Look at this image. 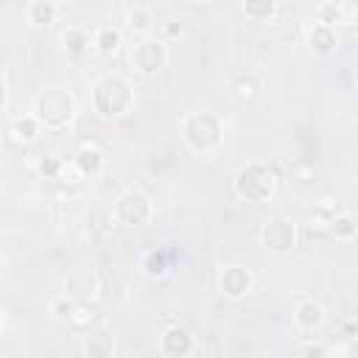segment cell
Wrapping results in <instances>:
<instances>
[{"mask_svg":"<svg viewBox=\"0 0 358 358\" xmlns=\"http://www.w3.org/2000/svg\"><path fill=\"white\" fill-rule=\"evenodd\" d=\"M84 350H87L90 358H112V352H115V336L106 327L90 330L84 336Z\"/></svg>","mask_w":358,"mask_h":358,"instance_id":"5bb4252c","label":"cell"},{"mask_svg":"<svg viewBox=\"0 0 358 358\" xmlns=\"http://www.w3.org/2000/svg\"><path fill=\"white\" fill-rule=\"evenodd\" d=\"M182 140L196 154H210L224 140V123L213 112H190L182 117Z\"/></svg>","mask_w":358,"mask_h":358,"instance_id":"277c9868","label":"cell"},{"mask_svg":"<svg viewBox=\"0 0 358 358\" xmlns=\"http://www.w3.org/2000/svg\"><path fill=\"white\" fill-rule=\"evenodd\" d=\"M355 81H358V73H355Z\"/></svg>","mask_w":358,"mask_h":358,"instance_id":"f546056e","label":"cell"},{"mask_svg":"<svg viewBox=\"0 0 358 358\" xmlns=\"http://www.w3.org/2000/svg\"><path fill=\"white\" fill-rule=\"evenodd\" d=\"M126 25H129V31H134L143 39V36H151V28L157 25V20H154V11L148 6L134 3L126 8Z\"/></svg>","mask_w":358,"mask_h":358,"instance_id":"9a60e30c","label":"cell"},{"mask_svg":"<svg viewBox=\"0 0 358 358\" xmlns=\"http://www.w3.org/2000/svg\"><path fill=\"white\" fill-rule=\"evenodd\" d=\"M347 11H350V8H347L344 3H338V0H324V3H319V6L313 8L316 22L330 25V28L344 25V22H347Z\"/></svg>","mask_w":358,"mask_h":358,"instance_id":"ffe728a7","label":"cell"},{"mask_svg":"<svg viewBox=\"0 0 358 358\" xmlns=\"http://www.w3.org/2000/svg\"><path fill=\"white\" fill-rule=\"evenodd\" d=\"M241 11L252 22H271L282 11V6L277 0H246V3H241Z\"/></svg>","mask_w":358,"mask_h":358,"instance_id":"ac0fdd59","label":"cell"},{"mask_svg":"<svg viewBox=\"0 0 358 358\" xmlns=\"http://www.w3.org/2000/svg\"><path fill=\"white\" fill-rule=\"evenodd\" d=\"M193 350H196V338H193V333L187 327L171 324V327L162 330V336H159V352L165 358H187Z\"/></svg>","mask_w":358,"mask_h":358,"instance_id":"30bf717a","label":"cell"},{"mask_svg":"<svg viewBox=\"0 0 358 358\" xmlns=\"http://www.w3.org/2000/svg\"><path fill=\"white\" fill-rule=\"evenodd\" d=\"M64 159L62 157H53V154H45L42 159H39V165H36V171H39V176H45V179H62V173H64Z\"/></svg>","mask_w":358,"mask_h":358,"instance_id":"4316f807","label":"cell"},{"mask_svg":"<svg viewBox=\"0 0 358 358\" xmlns=\"http://www.w3.org/2000/svg\"><path fill=\"white\" fill-rule=\"evenodd\" d=\"M255 285V277L246 266L241 263H229L218 271V291L227 296V299H243Z\"/></svg>","mask_w":358,"mask_h":358,"instance_id":"ba28073f","label":"cell"},{"mask_svg":"<svg viewBox=\"0 0 358 358\" xmlns=\"http://www.w3.org/2000/svg\"><path fill=\"white\" fill-rule=\"evenodd\" d=\"M324 319H327L324 308H322L319 302H313V299L299 302L296 310H294V324H296L299 330H316V327L324 324Z\"/></svg>","mask_w":358,"mask_h":358,"instance_id":"4fadbf2b","label":"cell"},{"mask_svg":"<svg viewBox=\"0 0 358 358\" xmlns=\"http://www.w3.org/2000/svg\"><path fill=\"white\" fill-rule=\"evenodd\" d=\"M134 103V92L131 84L117 76V73H106L92 84V109L103 117H123Z\"/></svg>","mask_w":358,"mask_h":358,"instance_id":"3957f363","label":"cell"},{"mask_svg":"<svg viewBox=\"0 0 358 358\" xmlns=\"http://www.w3.org/2000/svg\"><path fill=\"white\" fill-rule=\"evenodd\" d=\"M78 308H81V302L73 299L70 294H59V296L50 302V313H53V319H59V322H70V324H73Z\"/></svg>","mask_w":358,"mask_h":358,"instance_id":"d4e9b609","label":"cell"},{"mask_svg":"<svg viewBox=\"0 0 358 358\" xmlns=\"http://www.w3.org/2000/svg\"><path fill=\"white\" fill-rule=\"evenodd\" d=\"M299 358H330V350H327V344H322V341H308V344L302 347Z\"/></svg>","mask_w":358,"mask_h":358,"instance_id":"83f0119b","label":"cell"},{"mask_svg":"<svg viewBox=\"0 0 358 358\" xmlns=\"http://www.w3.org/2000/svg\"><path fill=\"white\" fill-rule=\"evenodd\" d=\"M257 90H260V84L255 81V76H238L232 81V95L238 101H252L257 95Z\"/></svg>","mask_w":358,"mask_h":358,"instance_id":"484cf974","label":"cell"},{"mask_svg":"<svg viewBox=\"0 0 358 358\" xmlns=\"http://www.w3.org/2000/svg\"><path fill=\"white\" fill-rule=\"evenodd\" d=\"M76 95L64 87H45L36 98H34V109L31 115L42 123L45 131H62L73 123L76 117Z\"/></svg>","mask_w":358,"mask_h":358,"instance_id":"7a4b0ae2","label":"cell"},{"mask_svg":"<svg viewBox=\"0 0 358 358\" xmlns=\"http://www.w3.org/2000/svg\"><path fill=\"white\" fill-rule=\"evenodd\" d=\"M134 70L140 76H157L165 62H168V48H165V39H157V36H143L134 42L131 53H129Z\"/></svg>","mask_w":358,"mask_h":358,"instance_id":"8992f818","label":"cell"},{"mask_svg":"<svg viewBox=\"0 0 358 358\" xmlns=\"http://www.w3.org/2000/svg\"><path fill=\"white\" fill-rule=\"evenodd\" d=\"M90 42H92V36H90V31H87L84 25H67V28L62 31V48H64L67 53H73V56L84 53V50L90 48Z\"/></svg>","mask_w":358,"mask_h":358,"instance_id":"7402d4cb","label":"cell"},{"mask_svg":"<svg viewBox=\"0 0 358 358\" xmlns=\"http://www.w3.org/2000/svg\"><path fill=\"white\" fill-rule=\"evenodd\" d=\"M162 34H165V39H173V36L182 34V25H179L176 20H168V22L162 25Z\"/></svg>","mask_w":358,"mask_h":358,"instance_id":"f1b7e54d","label":"cell"},{"mask_svg":"<svg viewBox=\"0 0 358 358\" xmlns=\"http://www.w3.org/2000/svg\"><path fill=\"white\" fill-rule=\"evenodd\" d=\"M112 213L115 221L123 227H143L154 218V204L143 190H123L115 201H112Z\"/></svg>","mask_w":358,"mask_h":358,"instance_id":"5b68a950","label":"cell"},{"mask_svg":"<svg viewBox=\"0 0 358 358\" xmlns=\"http://www.w3.org/2000/svg\"><path fill=\"white\" fill-rule=\"evenodd\" d=\"M260 243L271 255H285L296 246V227L291 218L274 215L260 227Z\"/></svg>","mask_w":358,"mask_h":358,"instance_id":"52a82bcc","label":"cell"},{"mask_svg":"<svg viewBox=\"0 0 358 358\" xmlns=\"http://www.w3.org/2000/svg\"><path fill=\"white\" fill-rule=\"evenodd\" d=\"M59 11H62V6L56 0H31L25 6V17L31 25H50V22H56Z\"/></svg>","mask_w":358,"mask_h":358,"instance_id":"d6986e66","label":"cell"},{"mask_svg":"<svg viewBox=\"0 0 358 358\" xmlns=\"http://www.w3.org/2000/svg\"><path fill=\"white\" fill-rule=\"evenodd\" d=\"M120 45H123V31L117 25H101L92 34V48L98 53H115Z\"/></svg>","mask_w":358,"mask_h":358,"instance_id":"44dd1931","label":"cell"},{"mask_svg":"<svg viewBox=\"0 0 358 358\" xmlns=\"http://www.w3.org/2000/svg\"><path fill=\"white\" fill-rule=\"evenodd\" d=\"M308 45H310V50H313V53L327 56V53H333V50L338 48V31H336V28H330V25L313 22V25L308 28Z\"/></svg>","mask_w":358,"mask_h":358,"instance_id":"7c38bea8","label":"cell"},{"mask_svg":"<svg viewBox=\"0 0 358 358\" xmlns=\"http://www.w3.org/2000/svg\"><path fill=\"white\" fill-rule=\"evenodd\" d=\"M171 260H173V255H171L168 249H162V246L145 249V252H143V257H140V271H143L148 280H159V277H165V274H168Z\"/></svg>","mask_w":358,"mask_h":358,"instance_id":"8fae6325","label":"cell"},{"mask_svg":"<svg viewBox=\"0 0 358 358\" xmlns=\"http://www.w3.org/2000/svg\"><path fill=\"white\" fill-rule=\"evenodd\" d=\"M98 291H101V280L92 268H73L64 280V294H70L81 305H90L98 296Z\"/></svg>","mask_w":358,"mask_h":358,"instance_id":"9c48e42d","label":"cell"},{"mask_svg":"<svg viewBox=\"0 0 358 358\" xmlns=\"http://www.w3.org/2000/svg\"><path fill=\"white\" fill-rule=\"evenodd\" d=\"M8 134H11L14 143H20V145H31V143L42 134V123H39L34 115H20V117L8 126Z\"/></svg>","mask_w":358,"mask_h":358,"instance_id":"2e32d148","label":"cell"},{"mask_svg":"<svg viewBox=\"0 0 358 358\" xmlns=\"http://www.w3.org/2000/svg\"><path fill=\"white\" fill-rule=\"evenodd\" d=\"M277 179H280V171H277L274 162H268V159H249V162H243L235 171L232 190L246 204H263V201L271 199V193L277 187Z\"/></svg>","mask_w":358,"mask_h":358,"instance_id":"6da1fadb","label":"cell"},{"mask_svg":"<svg viewBox=\"0 0 358 358\" xmlns=\"http://www.w3.org/2000/svg\"><path fill=\"white\" fill-rule=\"evenodd\" d=\"M73 162H76V168H78V173L84 176V179H90V176H98L101 171H103V154H101V148H95V145H84V148H78V154L73 157Z\"/></svg>","mask_w":358,"mask_h":358,"instance_id":"e0dca14e","label":"cell"},{"mask_svg":"<svg viewBox=\"0 0 358 358\" xmlns=\"http://www.w3.org/2000/svg\"><path fill=\"white\" fill-rule=\"evenodd\" d=\"M327 232H330L336 241H352L355 232H358V221H355L350 213H336L333 221H330V227H327Z\"/></svg>","mask_w":358,"mask_h":358,"instance_id":"cb8c5ba5","label":"cell"},{"mask_svg":"<svg viewBox=\"0 0 358 358\" xmlns=\"http://www.w3.org/2000/svg\"><path fill=\"white\" fill-rule=\"evenodd\" d=\"M112 227H115V213L112 210H106V207H95L92 213H90V221H87V229H90V235L92 238H106L109 232H112Z\"/></svg>","mask_w":358,"mask_h":358,"instance_id":"603a6c76","label":"cell"}]
</instances>
